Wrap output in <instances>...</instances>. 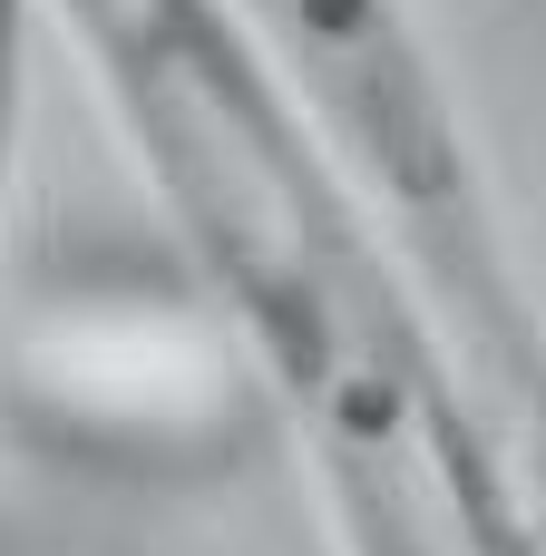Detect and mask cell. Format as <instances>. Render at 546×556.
<instances>
[{"label": "cell", "mask_w": 546, "mask_h": 556, "mask_svg": "<svg viewBox=\"0 0 546 556\" xmlns=\"http://www.w3.org/2000/svg\"><path fill=\"white\" fill-rule=\"evenodd\" d=\"M274 88L332 156L342 195L371 215L381 254L440 323L498 459L546 528V313L508 254L498 195L469 156L459 98L410 20V0H234Z\"/></svg>", "instance_id": "2"}, {"label": "cell", "mask_w": 546, "mask_h": 556, "mask_svg": "<svg viewBox=\"0 0 546 556\" xmlns=\"http://www.w3.org/2000/svg\"><path fill=\"white\" fill-rule=\"evenodd\" d=\"M10 147H20V0H0V195H10Z\"/></svg>", "instance_id": "3"}, {"label": "cell", "mask_w": 546, "mask_h": 556, "mask_svg": "<svg viewBox=\"0 0 546 556\" xmlns=\"http://www.w3.org/2000/svg\"><path fill=\"white\" fill-rule=\"evenodd\" d=\"M186 283L303 450L332 556H546L488 410L234 0H49Z\"/></svg>", "instance_id": "1"}]
</instances>
